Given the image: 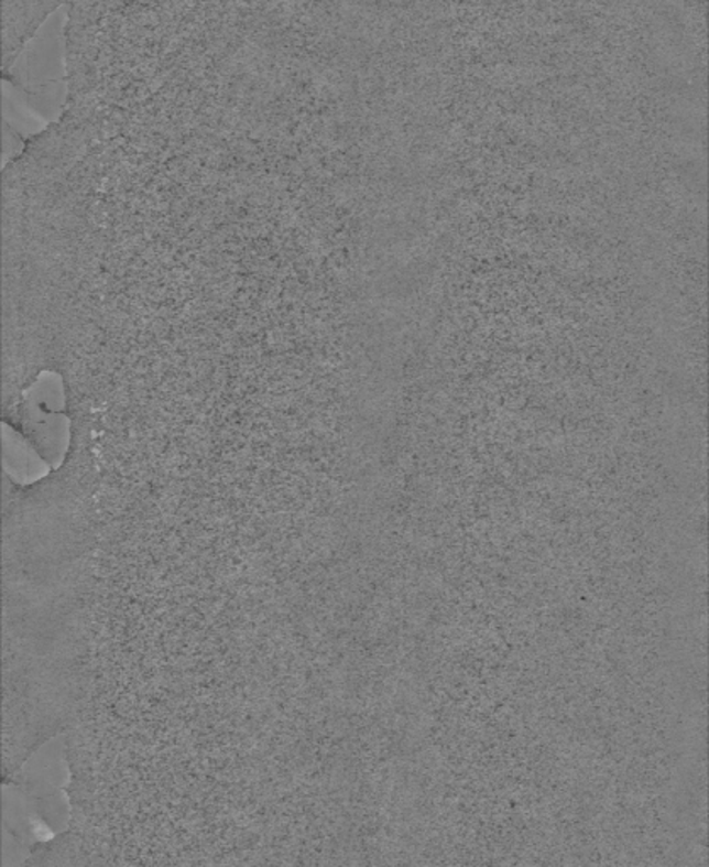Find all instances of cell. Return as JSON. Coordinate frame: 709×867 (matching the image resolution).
Segmentation results:
<instances>
[{
  "label": "cell",
  "instance_id": "7a4b0ae2",
  "mask_svg": "<svg viewBox=\"0 0 709 867\" xmlns=\"http://www.w3.org/2000/svg\"><path fill=\"white\" fill-rule=\"evenodd\" d=\"M52 465L41 459L33 447L15 434V441L6 434V472L19 485H33L48 475Z\"/></svg>",
  "mask_w": 709,
  "mask_h": 867
},
{
  "label": "cell",
  "instance_id": "6da1fadb",
  "mask_svg": "<svg viewBox=\"0 0 709 867\" xmlns=\"http://www.w3.org/2000/svg\"><path fill=\"white\" fill-rule=\"evenodd\" d=\"M56 744L58 740L53 744L52 750H40L36 758L31 759L30 765L26 766L28 781L33 784L31 793L34 796L55 793L68 781V769L65 759L62 758V747H56Z\"/></svg>",
  "mask_w": 709,
  "mask_h": 867
}]
</instances>
